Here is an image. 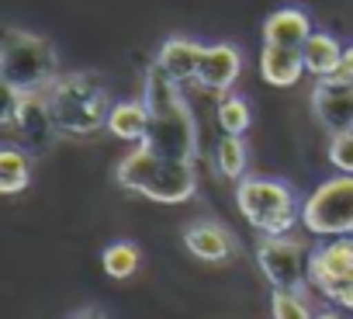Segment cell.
Masks as SVG:
<instances>
[{
	"label": "cell",
	"instance_id": "cell-6",
	"mask_svg": "<svg viewBox=\"0 0 353 319\" xmlns=\"http://www.w3.org/2000/svg\"><path fill=\"white\" fill-rule=\"evenodd\" d=\"M301 226L322 240L353 236V174H339V177L319 184L305 198Z\"/></svg>",
	"mask_w": 353,
	"mask_h": 319
},
{
	"label": "cell",
	"instance_id": "cell-21",
	"mask_svg": "<svg viewBox=\"0 0 353 319\" xmlns=\"http://www.w3.org/2000/svg\"><path fill=\"white\" fill-rule=\"evenodd\" d=\"M101 264H104L108 278H114V281H125V278H132V274L139 271V264H142V253H139V246H135V243L121 240V243H111V246L101 253Z\"/></svg>",
	"mask_w": 353,
	"mask_h": 319
},
{
	"label": "cell",
	"instance_id": "cell-9",
	"mask_svg": "<svg viewBox=\"0 0 353 319\" xmlns=\"http://www.w3.org/2000/svg\"><path fill=\"white\" fill-rule=\"evenodd\" d=\"M308 281L329 302H336L346 288H353V236H332V240L312 246Z\"/></svg>",
	"mask_w": 353,
	"mask_h": 319
},
{
	"label": "cell",
	"instance_id": "cell-3",
	"mask_svg": "<svg viewBox=\"0 0 353 319\" xmlns=\"http://www.w3.org/2000/svg\"><path fill=\"white\" fill-rule=\"evenodd\" d=\"M114 184L149 202H159V205H181L194 198L198 171H194V160H166L139 142V149L118 160Z\"/></svg>",
	"mask_w": 353,
	"mask_h": 319
},
{
	"label": "cell",
	"instance_id": "cell-23",
	"mask_svg": "<svg viewBox=\"0 0 353 319\" xmlns=\"http://www.w3.org/2000/svg\"><path fill=\"white\" fill-rule=\"evenodd\" d=\"M329 164L339 174H353V125H346L329 139Z\"/></svg>",
	"mask_w": 353,
	"mask_h": 319
},
{
	"label": "cell",
	"instance_id": "cell-25",
	"mask_svg": "<svg viewBox=\"0 0 353 319\" xmlns=\"http://www.w3.org/2000/svg\"><path fill=\"white\" fill-rule=\"evenodd\" d=\"M73 319H104V312H101V309H94V305H90V309H80V312H77V316H73Z\"/></svg>",
	"mask_w": 353,
	"mask_h": 319
},
{
	"label": "cell",
	"instance_id": "cell-18",
	"mask_svg": "<svg viewBox=\"0 0 353 319\" xmlns=\"http://www.w3.org/2000/svg\"><path fill=\"white\" fill-rule=\"evenodd\" d=\"M28 184H32V160H28V153H21L18 146H4L0 149V191L18 195Z\"/></svg>",
	"mask_w": 353,
	"mask_h": 319
},
{
	"label": "cell",
	"instance_id": "cell-15",
	"mask_svg": "<svg viewBox=\"0 0 353 319\" xmlns=\"http://www.w3.org/2000/svg\"><path fill=\"white\" fill-rule=\"evenodd\" d=\"M305 73H308L305 70V52L263 46V52H260V77L270 87H294Z\"/></svg>",
	"mask_w": 353,
	"mask_h": 319
},
{
	"label": "cell",
	"instance_id": "cell-13",
	"mask_svg": "<svg viewBox=\"0 0 353 319\" xmlns=\"http://www.w3.org/2000/svg\"><path fill=\"white\" fill-rule=\"evenodd\" d=\"M312 35H315L312 32V18L301 8H281V11L267 14V21H263V46L305 52Z\"/></svg>",
	"mask_w": 353,
	"mask_h": 319
},
{
	"label": "cell",
	"instance_id": "cell-2",
	"mask_svg": "<svg viewBox=\"0 0 353 319\" xmlns=\"http://www.w3.org/2000/svg\"><path fill=\"white\" fill-rule=\"evenodd\" d=\"M49 115L66 139H90L94 132L108 128L111 118V94L97 73H59L46 90Z\"/></svg>",
	"mask_w": 353,
	"mask_h": 319
},
{
	"label": "cell",
	"instance_id": "cell-10",
	"mask_svg": "<svg viewBox=\"0 0 353 319\" xmlns=\"http://www.w3.org/2000/svg\"><path fill=\"white\" fill-rule=\"evenodd\" d=\"M308 104H312V115L315 122L336 135L343 132L346 125H353V80L332 73V77H319L312 84V94H308Z\"/></svg>",
	"mask_w": 353,
	"mask_h": 319
},
{
	"label": "cell",
	"instance_id": "cell-14",
	"mask_svg": "<svg viewBox=\"0 0 353 319\" xmlns=\"http://www.w3.org/2000/svg\"><path fill=\"white\" fill-rule=\"evenodd\" d=\"M201 56H205V46L194 42V39H184V35H173L159 46L156 52V66L176 80V84H194L198 80V66H201Z\"/></svg>",
	"mask_w": 353,
	"mask_h": 319
},
{
	"label": "cell",
	"instance_id": "cell-16",
	"mask_svg": "<svg viewBox=\"0 0 353 319\" xmlns=\"http://www.w3.org/2000/svg\"><path fill=\"white\" fill-rule=\"evenodd\" d=\"M108 132L125 142H142L149 132V108L145 101H118L108 118Z\"/></svg>",
	"mask_w": 353,
	"mask_h": 319
},
{
	"label": "cell",
	"instance_id": "cell-19",
	"mask_svg": "<svg viewBox=\"0 0 353 319\" xmlns=\"http://www.w3.org/2000/svg\"><path fill=\"white\" fill-rule=\"evenodd\" d=\"M215 164H219V174L229 177V181H236V184L246 177L250 153H246L243 135H222V139H219V146H215Z\"/></svg>",
	"mask_w": 353,
	"mask_h": 319
},
{
	"label": "cell",
	"instance_id": "cell-8",
	"mask_svg": "<svg viewBox=\"0 0 353 319\" xmlns=\"http://www.w3.org/2000/svg\"><path fill=\"white\" fill-rule=\"evenodd\" d=\"M8 132L18 135V142L28 149V153H49L59 128L49 115V104H46V94H8V104H4V115H0Z\"/></svg>",
	"mask_w": 353,
	"mask_h": 319
},
{
	"label": "cell",
	"instance_id": "cell-5",
	"mask_svg": "<svg viewBox=\"0 0 353 319\" xmlns=\"http://www.w3.org/2000/svg\"><path fill=\"white\" fill-rule=\"evenodd\" d=\"M236 205L260 236H291V229L301 226L305 215L298 191L277 177H243L236 184Z\"/></svg>",
	"mask_w": 353,
	"mask_h": 319
},
{
	"label": "cell",
	"instance_id": "cell-1",
	"mask_svg": "<svg viewBox=\"0 0 353 319\" xmlns=\"http://www.w3.org/2000/svg\"><path fill=\"white\" fill-rule=\"evenodd\" d=\"M142 101L149 108V132L142 146L166 160H194L198 153V122L181 90V84L170 80L156 63L145 70Z\"/></svg>",
	"mask_w": 353,
	"mask_h": 319
},
{
	"label": "cell",
	"instance_id": "cell-4",
	"mask_svg": "<svg viewBox=\"0 0 353 319\" xmlns=\"http://www.w3.org/2000/svg\"><path fill=\"white\" fill-rule=\"evenodd\" d=\"M59 77V52L46 35L8 28L0 42V84L4 94H46Z\"/></svg>",
	"mask_w": 353,
	"mask_h": 319
},
{
	"label": "cell",
	"instance_id": "cell-12",
	"mask_svg": "<svg viewBox=\"0 0 353 319\" xmlns=\"http://www.w3.org/2000/svg\"><path fill=\"white\" fill-rule=\"evenodd\" d=\"M184 246H188L198 260H205V264H229V260L236 257V250H239L236 236H232L225 226L208 222V219L191 222V226L184 229Z\"/></svg>",
	"mask_w": 353,
	"mask_h": 319
},
{
	"label": "cell",
	"instance_id": "cell-20",
	"mask_svg": "<svg viewBox=\"0 0 353 319\" xmlns=\"http://www.w3.org/2000/svg\"><path fill=\"white\" fill-rule=\"evenodd\" d=\"M215 122H219V128H222L225 135H243V132H250V125H253V111H250L246 97L225 94V97L219 101Z\"/></svg>",
	"mask_w": 353,
	"mask_h": 319
},
{
	"label": "cell",
	"instance_id": "cell-17",
	"mask_svg": "<svg viewBox=\"0 0 353 319\" xmlns=\"http://www.w3.org/2000/svg\"><path fill=\"white\" fill-rule=\"evenodd\" d=\"M339 63H343V46L336 35L329 32H315L305 46V70L319 80V77H332L339 73Z\"/></svg>",
	"mask_w": 353,
	"mask_h": 319
},
{
	"label": "cell",
	"instance_id": "cell-7",
	"mask_svg": "<svg viewBox=\"0 0 353 319\" xmlns=\"http://www.w3.org/2000/svg\"><path fill=\"white\" fill-rule=\"evenodd\" d=\"M312 250L294 236H260L256 240V267L270 281L274 291H298L305 295Z\"/></svg>",
	"mask_w": 353,
	"mask_h": 319
},
{
	"label": "cell",
	"instance_id": "cell-22",
	"mask_svg": "<svg viewBox=\"0 0 353 319\" xmlns=\"http://www.w3.org/2000/svg\"><path fill=\"white\" fill-rule=\"evenodd\" d=\"M270 316L274 319H315L305 295H298V291H274L270 295Z\"/></svg>",
	"mask_w": 353,
	"mask_h": 319
},
{
	"label": "cell",
	"instance_id": "cell-24",
	"mask_svg": "<svg viewBox=\"0 0 353 319\" xmlns=\"http://www.w3.org/2000/svg\"><path fill=\"white\" fill-rule=\"evenodd\" d=\"M339 77L353 80V42H350V46H343V63H339Z\"/></svg>",
	"mask_w": 353,
	"mask_h": 319
},
{
	"label": "cell",
	"instance_id": "cell-26",
	"mask_svg": "<svg viewBox=\"0 0 353 319\" xmlns=\"http://www.w3.org/2000/svg\"><path fill=\"white\" fill-rule=\"evenodd\" d=\"M315 319H343V316H339V312H336V309H325V312H319V316H315Z\"/></svg>",
	"mask_w": 353,
	"mask_h": 319
},
{
	"label": "cell",
	"instance_id": "cell-11",
	"mask_svg": "<svg viewBox=\"0 0 353 319\" xmlns=\"http://www.w3.org/2000/svg\"><path fill=\"white\" fill-rule=\"evenodd\" d=\"M243 73V56L236 46L229 42H215V46H205V56H201V66H198V87L208 90V94H229L232 84L239 80Z\"/></svg>",
	"mask_w": 353,
	"mask_h": 319
}]
</instances>
